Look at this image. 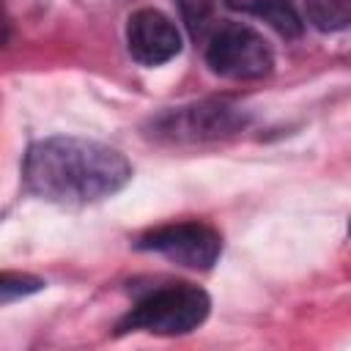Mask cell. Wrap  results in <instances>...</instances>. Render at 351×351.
Instances as JSON below:
<instances>
[{
	"label": "cell",
	"mask_w": 351,
	"mask_h": 351,
	"mask_svg": "<svg viewBox=\"0 0 351 351\" xmlns=\"http://www.w3.org/2000/svg\"><path fill=\"white\" fill-rule=\"evenodd\" d=\"M22 178L41 200L85 206L121 192L132 181V165L107 143L55 134L27 148Z\"/></svg>",
	"instance_id": "6da1fadb"
},
{
	"label": "cell",
	"mask_w": 351,
	"mask_h": 351,
	"mask_svg": "<svg viewBox=\"0 0 351 351\" xmlns=\"http://www.w3.org/2000/svg\"><path fill=\"white\" fill-rule=\"evenodd\" d=\"M250 118V110L230 99H200L151 115L145 123V137L170 145L214 143L244 132Z\"/></svg>",
	"instance_id": "7a4b0ae2"
},
{
	"label": "cell",
	"mask_w": 351,
	"mask_h": 351,
	"mask_svg": "<svg viewBox=\"0 0 351 351\" xmlns=\"http://www.w3.org/2000/svg\"><path fill=\"white\" fill-rule=\"evenodd\" d=\"M211 310V299L200 285L192 282H165L143 293L134 307L118 321V335L148 332L162 337H176L197 329Z\"/></svg>",
	"instance_id": "3957f363"
},
{
	"label": "cell",
	"mask_w": 351,
	"mask_h": 351,
	"mask_svg": "<svg viewBox=\"0 0 351 351\" xmlns=\"http://www.w3.org/2000/svg\"><path fill=\"white\" fill-rule=\"evenodd\" d=\"M206 63L225 80H263L274 69V52L255 27L222 22L206 38Z\"/></svg>",
	"instance_id": "277c9868"
},
{
	"label": "cell",
	"mask_w": 351,
	"mask_h": 351,
	"mask_svg": "<svg viewBox=\"0 0 351 351\" xmlns=\"http://www.w3.org/2000/svg\"><path fill=\"white\" fill-rule=\"evenodd\" d=\"M134 250L156 252V255L178 263L184 269L208 271L222 255V236L217 228L197 222V219L167 222V225L145 230L134 241Z\"/></svg>",
	"instance_id": "5b68a950"
},
{
	"label": "cell",
	"mask_w": 351,
	"mask_h": 351,
	"mask_svg": "<svg viewBox=\"0 0 351 351\" xmlns=\"http://www.w3.org/2000/svg\"><path fill=\"white\" fill-rule=\"evenodd\" d=\"M126 47L140 66H162L181 52V33L159 8H140L126 22Z\"/></svg>",
	"instance_id": "8992f818"
},
{
	"label": "cell",
	"mask_w": 351,
	"mask_h": 351,
	"mask_svg": "<svg viewBox=\"0 0 351 351\" xmlns=\"http://www.w3.org/2000/svg\"><path fill=\"white\" fill-rule=\"evenodd\" d=\"M225 5L230 11H241L263 19L282 38H299L304 30V22L291 0H225Z\"/></svg>",
	"instance_id": "52a82bcc"
},
{
	"label": "cell",
	"mask_w": 351,
	"mask_h": 351,
	"mask_svg": "<svg viewBox=\"0 0 351 351\" xmlns=\"http://www.w3.org/2000/svg\"><path fill=\"white\" fill-rule=\"evenodd\" d=\"M307 22L321 33H337L351 25V0H304Z\"/></svg>",
	"instance_id": "ba28073f"
},
{
	"label": "cell",
	"mask_w": 351,
	"mask_h": 351,
	"mask_svg": "<svg viewBox=\"0 0 351 351\" xmlns=\"http://www.w3.org/2000/svg\"><path fill=\"white\" fill-rule=\"evenodd\" d=\"M176 8L181 14L184 27L195 41H203L211 36L214 22V0H176Z\"/></svg>",
	"instance_id": "9c48e42d"
},
{
	"label": "cell",
	"mask_w": 351,
	"mask_h": 351,
	"mask_svg": "<svg viewBox=\"0 0 351 351\" xmlns=\"http://www.w3.org/2000/svg\"><path fill=\"white\" fill-rule=\"evenodd\" d=\"M44 282L38 277H30V274H14V271H3L0 277V299L3 304H8L11 299L16 296H27V293H36L41 291Z\"/></svg>",
	"instance_id": "30bf717a"
},
{
	"label": "cell",
	"mask_w": 351,
	"mask_h": 351,
	"mask_svg": "<svg viewBox=\"0 0 351 351\" xmlns=\"http://www.w3.org/2000/svg\"><path fill=\"white\" fill-rule=\"evenodd\" d=\"M348 233H351V222H348Z\"/></svg>",
	"instance_id": "8fae6325"
}]
</instances>
